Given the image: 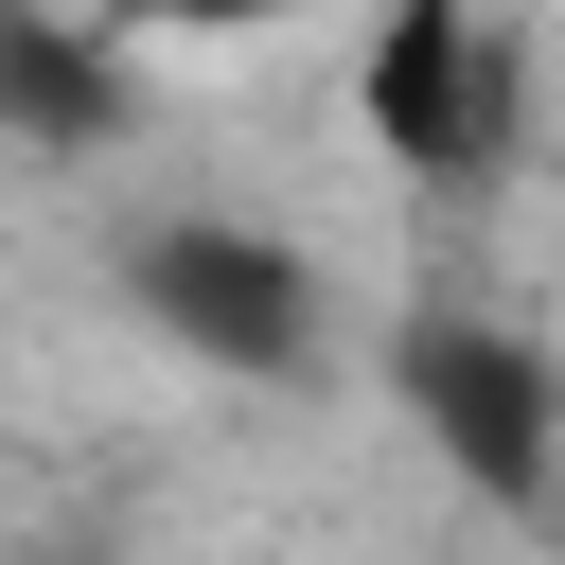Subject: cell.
<instances>
[{
	"instance_id": "cell-1",
	"label": "cell",
	"mask_w": 565,
	"mask_h": 565,
	"mask_svg": "<svg viewBox=\"0 0 565 565\" xmlns=\"http://www.w3.org/2000/svg\"><path fill=\"white\" fill-rule=\"evenodd\" d=\"M106 282H124V318L159 335V353H194L212 388H318L335 371V282H318V247L300 230H265V212H141L124 247H106Z\"/></svg>"
},
{
	"instance_id": "cell-4",
	"label": "cell",
	"mask_w": 565,
	"mask_h": 565,
	"mask_svg": "<svg viewBox=\"0 0 565 565\" xmlns=\"http://www.w3.org/2000/svg\"><path fill=\"white\" fill-rule=\"evenodd\" d=\"M124 106H141L124 35H88V18H0V141H18V159H106Z\"/></svg>"
},
{
	"instance_id": "cell-5",
	"label": "cell",
	"mask_w": 565,
	"mask_h": 565,
	"mask_svg": "<svg viewBox=\"0 0 565 565\" xmlns=\"http://www.w3.org/2000/svg\"><path fill=\"white\" fill-rule=\"evenodd\" d=\"M35 565H124V547H35Z\"/></svg>"
},
{
	"instance_id": "cell-3",
	"label": "cell",
	"mask_w": 565,
	"mask_h": 565,
	"mask_svg": "<svg viewBox=\"0 0 565 565\" xmlns=\"http://www.w3.org/2000/svg\"><path fill=\"white\" fill-rule=\"evenodd\" d=\"M388 406L477 512H565V353L512 300H406L388 318Z\"/></svg>"
},
{
	"instance_id": "cell-2",
	"label": "cell",
	"mask_w": 565,
	"mask_h": 565,
	"mask_svg": "<svg viewBox=\"0 0 565 565\" xmlns=\"http://www.w3.org/2000/svg\"><path fill=\"white\" fill-rule=\"evenodd\" d=\"M353 141H371L424 212L512 194V159H530V35L477 18V0H388V18L353 35Z\"/></svg>"
}]
</instances>
